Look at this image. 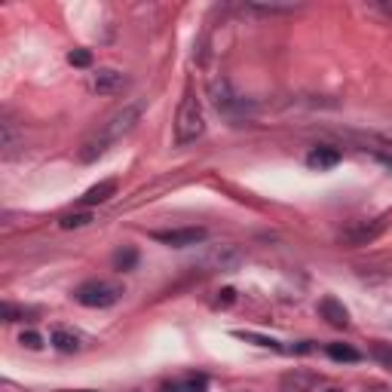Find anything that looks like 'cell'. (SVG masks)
<instances>
[{"label": "cell", "instance_id": "1", "mask_svg": "<svg viewBox=\"0 0 392 392\" xmlns=\"http://www.w3.org/2000/svg\"><path fill=\"white\" fill-rule=\"evenodd\" d=\"M144 108H148V101H144V98L129 101V105H123V108L113 110L105 123H98V129L92 132L83 144H80V160H83V163H96L98 157H105V150L110 148V144H117L123 135H129V132L138 126Z\"/></svg>", "mask_w": 392, "mask_h": 392}, {"label": "cell", "instance_id": "2", "mask_svg": "<svg viewBox=\"0 0 392 392\" xmlns=\"http://www.w3.org/2000/svg\"><path fill=\"white\" fill-rule=\"evenodd\" d=\"M205 132V117H202V105L200 98L187 89L178 105V113H175V144H193L196 138H202Z\"/></svg>", "mask_w": 392, "mask_h": 392}, {"label": "cell", "instance_id": "3", "mask_svg": "<svg viewBox=\"0 0 392 392\" xmlns=\"http://www.w3.org/2000/svg\"><path fill=\"white\" fill-rule=\"evenodd\" d=\"M209 98H212V105L218 108V113H224V117H230V120L242 117V113L249 110V101H245V98L239 96V92L233 89L230 80H224V77L212 80V86H209Z\"/></svg>", "mask_w": 392, "mask_h": 392}, {"label": "cell", "instance_id": "4", "mask_svg": "<svg viewBox=\"0 0 392 392\" xmlns=\"http://www.w3.org/2000/svg\"><path fill=\"white\" fill-rule=\"evenodd\" d=\"M120 294H123V288L120 285H113V282H105V279H89L83 282L74 292V297L83 306H92V309H105V306H113L120 301Z\"/></svg>", "mask_w": 392, "mask_h": 392}, {"label": "cell", "instance_id": "5", "mask_svg": "<svg viewBox=\"0 0 392 392\" xmlns=\"http://www.w3.org/2000/svg\"><path fill=\"white\" fill-rule=\"evenodd\" d=\"M150 236L163 245H172V249H190V245H200L205 239V230L202 227H178V230H153Z\"/></svg>", "mask_w": 392, "mask_h": 392}, {"label": "cell", "instance_id": "6", "mask_svg": "<svg viewBox=\"0 0 392 392\" xmlns=\"http://www.w3.org/2000/svg\"><path fill=\"white\" fill-rule=\"evenodd\" d=\"M123 86H126V74L113 71V68H98V74L92 77V89H96L98 96H117Z\"/></svg>", "mask_w": 392, "mask_h": 392}, {"label": "cell", "instance_id": "7", "mask_svg": "<svg viewBox=\"0 0 392 392\" xmlns=\"http://www.w3.org/2000/svg\"><path fill=\"white\" fill-rule=\"evenodd\" d=\"M386 221H389V215H383V218H377L374 224H359V227H349V230L340 236L344 242H349V245H365V242H371L374 236H380V230L386 227Z\"/></svg>", "mask_w": 392, "mask_h": 392}, {"label": "cell", "instance_id": "8", "mask_svg": "<svg viewBox=\"0 0 392 392\" xmlns=\"http://www.w3.org/2000/svg\"><path fill=\"white\" fill-rule=\"evenodd\" d=\"M239 261H242V254L236 249H230V245H221V249H215L212 254L202 257V264L209 267V270H233Z\"/></svg>", "mask_w": 392, "mask_h": 392}, {"label": "cell", "instance_id": "9", "mask_svg": "<svg viewBox=\"0 0 392 392\" xmlns=\"http://www.w3.org/2000/svg\"><path fill=\"white\" fill-rule=\"evenodd\" d=\"M319 313H322V319L328 325H334V328H346L349 325V313H346V306L337 301V297H322L319 301Z\"/></svg>", "mask_w": 392, "mask_h": 392}, {"label": "cell", "instance_id": "10", "mask_svg": "<svg viewBox=\"0 0 392 392\" xmlns=\"http://www.w3.org/2000/svg\"><path fill=\"white\" fill-rule=\"evenodd\" d=\"M340 163V150L337 148H328V144H319L306 153V166L309 169H334Z\"/></svg>", "mask_w": 392, "mask_h": 392}, {"label": "cell", "instance_id": "11", "mask_svg": "<svg viewBox=\"0 0 392 392\" xmlns=\"http://www.w3.org/2000/svg\"><path fill=\"white\" fill-rule=\"evenodd\" d=\"M53 346L58 349V353H80V349H83V337H80L77 331H71V328H56Z\"/></svg>", "mask_w": 392, "mask_h": 392}, {"label": "cell", "instance_id": "12", "mask_svg": "<svg viewBox=\"0 0 392 392\" xmlns=\"http://www.w3.org/2000/svg\"><path fill=\"white\" fill-rule=\"evenodd\" d=\"M117 193V181H101V184H96V187H89L80 200H83V205H96V202H108L110 196Z\"/></svg>", "mask_w": 392, "mask_h": 392}, {"label": "cell", "instance_id": "13", "mask_svg": "<svg viewBox=\"0 0 392 392\" xmlns=\"http://www.w3.org/2000/svg\"><path fill=\"white\" fill-rule=\"evenodd\" d=\"M316 383L313 374H304V371H292V374L282 377V389L285 392H309Z\"/></svg>", "mask_w": 392, "mask_h": 392}, {"label": "cell", "instance_id": "14", "mask_svg": "<svg viewBox=\"0 0 392 392\" xmlns=\"http://www.w3.org/2000/svg\"><path fill=\"white\" fill-rule=\"evenodd\" d=\"M205 386H209V380L200 374V377H187V380H178V383H169L166 392H205Z\"/></svg>", "mask_w": 392, "mask_h": 392}, {"label": "cell", "instance_id": "15", "mask_svg": "<svg viewBox=\"0 0 392 392\" xmlns=\"http://www.w3.org/2000/svg\"><path fill=\"white\" fill-rule=\"evenodd\" d=\"M328 356H331L334 362H359V359H362L359 349H353L349 344H331L328 346Z\"/></svg>", "mask_w": 392, "mask_h": 392}, {"label": "cell", "instance_id": "16", "mask_svg": "<svg viewBox=\"0 0 392 392\" xmlns=\"http://www.w3.org/2000/svg\"><path fill=\"white\" fill-rule=\"evenodd\" d=\"M92 221V215L89 212H77V215H65V218L58 221L61 230H74V227H86Z\"/></svg>", "mask_w": 392, "mask_h": 392}, {"label": "cell", "instance_id": "17", "mask_svg": "<svg viewBox=\"0 0 392 392\" xmlns=\"http://www.w3.org/2000/svg\"><path fill=\"white\" fill-rule=\"evenodd\" d=\"M249 9H254V13H292V9H297L294 4H249Z\"/></svg>", "mask_w": 392, "mask_h": 392}, {"label": "cell", "instance_id": "18", "mask_svg": "<svg viewBox=\"0 0 392 392\" xmlns=\"http://www.w3.org/2000/svg\"><path fill=\"white\" fill-rule=\"evenodd\" d=\"M371 356H374L380 365L392 368V346L389 344H374V346H371Z\"/></svg>", "mask_w": 392, "mask_h": 392}, {"label": "cell", "instance_id": "19", "mask_svg": "<svg viewBox=\"0 0 392 392\" xmlns=\"http://www.w3.org/2000/svg\"><path fill=\"white\" fill-rule=\"evenodd\" d=\"M68 61H71L74 68H89V65H92V53H89V49H71Z\"/></svg>", "mask_w": 392, "mask_h": 392}, {"label": "cell", "instance_id": "20", "mask_svg": "<svg viewBox=\"0 0 392 392\" xmlns=\"http://www.w3.org/2000/svg\"><path fill=\"white\" fill-rule=\"evenodd\" d=\"M132 264H135V252H120L117 254V267H120V270H132Z\"/></svg>", "mask_w": 392, "mask_h": 392}, {"label": "cell", "instance_id": "21", "mask_svg": "<svg viewBox=\"0 0 392 392\" xmlns=\"http://www.w3.org/2000/svg\"><path fill=\"white\" fill-rule=\"evenodd\" d=\"M22 344L28 346V349H40L43 344H40V334H34V331H25L22 334Z\"/></svg>", "mask_w": 392, "mask_h": 392}, {"label": "cell", "instance_id": "22", "mask_svg": "<svg viewBox=\"0 0 392 392\" xmlns=\"http://www.w3.org/2000/svg\"><path fill=\"white\" fill-rule=\"evenodd\" d=\"M377 138L383 141V144H392V123H389L386 129H380V132H377Z\"/></svg>", "mask_w": 392, "mask_h": 392}, {"label": "cell", "instance_id": "23", "mask_svg": "<svg viewBox=\"0 0 392 392\" xmlns=\"http://www.w3.org/2000/svg\"><path fill=\"white\" fill-rule=\"evenodd\" d=\"M380 9H383V13H389V16H392V4H380Z\"/></svg>", "mask_w": 392, "mask_h": 392}, {"label": "cell", "instance_id": "24", "mask_svg": "<svg viewBox=\"0 0 392 392\" xmlns=\"http://www.w3.org/2000/svg\"><path fill=\"white\" fill-rule=\"evenodd\" d=\"M328 392H337V389H328Z\"/></svg>", "mask_w": 392, "mask_h": 392}, {"label": "cell", "instance_id": "25", "mask_svg": "<svg viewBox=\"0 0 392 392\" xmlns=\"http://www.w3.org/2000/svg\"><path fill=\"white\" fill-rule=\"evenodd\" d=\"M86 392H92V389H86Z\"/></svg>", "mask_w": 392, "mask_h": 392}]
</instances>
